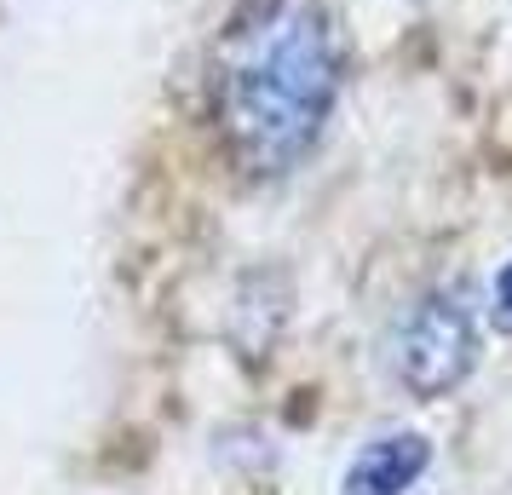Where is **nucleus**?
Here are the masks:
<instances>
[{"label":"nucleus","mask_w":512,"mask_h":495,"mask_svg":"<svg viewBox=\"0 0 512 495\" xmlns=\"http://www.w3.org/2000/svg\"><path fill=\"white\" fill-rule=\"evenodd\" d=\"M340 93V35L317 0H242L213 52V127L236 167L277 179L317 150Z\"/></svg>","instance_id":"nucleus-1"},{"label":"nucleus","mask_w":512,"mask_h":495,"mask_svg":"<svg viewBox=\"0 0 512 495\" xmlns=\"http://www.w3.org/2000/svg\"><path fill=\"white\" fill-rule=\"evenodd\" d=\"M478 363V311L455 283L426 288L392 334V375L415 398H449Z\"/></svg>","instance_id":"nucleus-2"},{"label":"nucleus","mask_w":512,"mask_h":495,"mask_svg":"<svg viewBox=\"0 0 512 495\" xmlns=\"http://www.w3.org/2000/svg\"><path fill=\"white\" fill-rule=\"evenodd\" d=\"M432 467V438L420 432H386V438H369V444L351 455L346 467V495H409Z\"/></svg>","instance_id":"nucleus-3"},{"label":"nucleus","mask_w":512,"mask_h":495,"mask_svg":"<svg viewBox=\"0 0 512 495\" xmlns=\"http://www.w3.org/2000/svg\"><path fill=\"white\" fill-rule=\"evenodd\" d=\"M489 317H495V329L512 334V260L501 265V277H495V294H489Z\"/></svg>","instance_id":"nucleus-4"}]
</instances>
